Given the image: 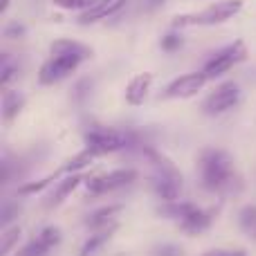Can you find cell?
I'll return each mask as SVG.
<instances>
[{
    "instance_id": "obj_27",
    "label": "cell",
    "mask_w": 256,
    "mask_h": 256,
    "mask_svg": "<svg viewBox=\"0 0 256 256\" xmlns=\"http://www.w3.org/2000/svg\"><path fill=\"white\" fill-rule=\"evenodd\" d=\"M18 212H20V209L14 207L12 200H7V202L2 204V214H0V218H2V220H0V222H2V230H7L9 222H12L14 218H18Z\"/></svg>"
},
{
    "instance_id": "obj_8",
    "label": "cell",
    "mask_w": 256,
    "mask_h": 256,
    "mask_svg": "<svg viewBox=\"0 0 256 256\" xmlns=\"http://www.w3.org/2000/svg\"><path fill=\"white\" fill-rule=\"evenodd\" d=\"M209 84L207 74L202 70L200 72H186L180 74L164 88V99H191L196 94H200L204 90V86Z\"/></svg>"
},
{
    "instance_id": "obj_14",
    "label": "cell",
    "mask_w": 256,
    "mask_h": 256,
    "mask_svg": "<svg viewBox=\"0 0 256 256\" xmlns=\"http://www.w3.org/2000/svg\"><path fill=\"white\" fill-rule=\"evenodd\" d=\"M27 97L20 90H2V99H0V117H2V124H12L14 120H18L22 110H25Z\"/></svg>"
},
{
    "instance_id": "obj_1",
    "label": "cell",
    "mask_w": 256,
    "mask_h": 256,
    "mask_svg": "<svg viewBox=\"0 0 256 256\" xmlns=\"http://www.w3.org/2000/svg\"><path fill=\"white\" fill-rule=\"evenodd\" d=\"M198 173L200 184L209 194H230L236 184L234 160L227 150L207 146L198 155Z\"/></svg>"
},
{
    "instance_id": "obj_3",
    "label": "cell",
    "mask_w": 256,
    "mask_h": 256,
    "mask_svg": "<svg viewBox=\"0 0 256 256\" xmlns=\"http://www.w3.org/2000/svg\"><path fill=\"white\" fill-rule=\"evenodd\" d=\"M245 7V0H220L209 4L207 9L196 14H178L173 18V30H189V27H216L236 18Z\"/></svg>"
},
{
    "instance_id": "obj_5",
    "label": "cell",
    "mask_w": 256,
    "mask_h": 256,
    "mask_svg": "<svg viewBox=\"0 0 256 256\" xmlns=\"http://www.w3.org/2000/svg\"><path fill=\"white\" fill-rule=\"evenodd\" d=\"M140 178L137 168H112L108 173H97V176L86 178V189L90 196H106V194H115L120 189H126L132 182Z\"/></svg>"
},
{
    "instance_id": "obj_18",
    "label": "cell",
    "mask_w": 256,
    "mask_h": 256,
    "mask_svg": "<svg viewBox=\"0 0 256 256\" xmlns=\"http://www.w3.org/2000/svg\"><path fill=\"white\" fill-rule=\"evenodd\" d=\"M22 230L18 225L7 227L2 230V236H0V256H12L18 252V243H20Z\"/></svg>"
},
{
    "instance_id": "obj_23",
    "label": "cell",
    "mask_w": 256,
    "mask_h": 256,
    "mask_svg": "<svg viewBox=\"0 0 256 256\" xmlns=\"http://www.w3.org/2000/svg\"><path fill=\"white\" fill-rule=\"evenodd\" d=\"M182 45H184V38H182V34H178V32L162 36V40H160V48H162V52H166V54H176Z\"/></svg>"
},
{
    "instance_id": "obj_4",
    "label": "cell",
    "mask_w": 256,
    "mask_h": 256,
    "mask_svg": "<svg viewBox=\"0 0 256 256\" xmlns=\"http://www.w3.org/2000/svg\"><path fill=\"white\" fill-rule=\"evenodd\" d=\"M248 56H250L248 45H245V40L238 38V40H234V43L225 45L222 50H218V52L204 63L202 72L207 74L209 81H216V79H220V76H225L227 72H232L236 66L245 63Z\"/></svg>"
},
{
    "instance_id": "obj_22",
    "label": "cell",
    "mask_w": 256,
    "mask_h": 256,
    "mask_svg": "<svg viewBox=\"0 0 256 256\" xmlns=\"http://www.w3.org/2000/svg\"><path fill=\"white\" fill-rule=\"evenodd\" d=\"M16 76H18V66H14L7 54H2V63H0V86H2V90L9 88V84Z\"/></svg>"
},
{
    "instance_id": "obj_9",
    "label": "cell",
    "mask_w": 256,
    "mask_h": 256,
    "mask_svg": "<svg viewBox=\"0 0 256 256\" xmlns=\"http://www.w3.org/2000/svg\"><path fill=\"white\" fill-rule=\"evenodd\" d=\"M63 240V232L58 227L50 225L36 234V238H32L30 243H25L14 256H48Z\"/></svg>"
},
{
    "instance_id": "obj_19",
    "label": "cell",
    "mask_w": 256,
    "mask_h": 256,
    "mask_svg": "<svg viewBox=\"0 0 256 256\" xmlns=\"http://www.w3.org/2000/svg\"><path fill=\"white\" fill-rule=\"evenodd\" d=\"M58 180H61V176L54 171V173H50V176L40 178V180H36V182H27V184L18 186V196H34V194H40V191H45V189H50V186H54Z\"/></svg>"
},
{
    "instance_id": "obj_12",
    "label": "cell",
    "mask_w": 256,
    "mask_h": 256,
    "mask_svg": "<svg viewBox=\"0 0 256 256\" xmlns=\"http://www.w3.org/2000/svg\"><path fill=\"white\" fill-rule=\"evenodd\" d=\"M214 220H216V214L196 204V207L191 209V212L186 214V216L182 218L180 222H178V227H180V232H184V234L196 236V234H202V232H207L209 227L214 225Z\"/></svg>"
},
{
    "instance_id": "obj_17",
    "label": "cell",
    "mask_w": 256,
    "mask_h": 256,
    "mask_svg": "<svg viewBox=\"0 0 256 256\" xmlns=\"http://www.w3.org/2000/svg\"><path fill=\"white\" fill-rule=\"evenodd\" d=\"M117 227H108V230H99V232H90L88 240L84 243V248H81L79 256H94L99 252V250L104 248V245L108 243V240L112 238V234H115Z\"/></svg>"
},
{
    "instance_id": "obj_10",
    "label": "cell",
    "mask_w": 256,
    "mask_h": 256,
    "mask_svg": "<svg viewBox=\"0 0 256 256\" xmlns=\"http://www.w3.org/2000/svg\"><path fill=\"white\" fill-rule=\"evenodd\" d=\"M153 72H140L135 74L126 86V92H124V99L128 106L137 108V106H144L150 97V90H153Z\"/></svg>"
},
{
    "instance_id": "obj_2",
    "label": "cell",
    "mask_w": 256,
    "mask_h": 256,
    "mask_svg": "<svg viewBox=\"0 0 256 256\" xmlns=\"http://www.w3.org/2000/svg\"><path fill=\"white\" fill-rule=\"evenodd\" d=\"M84 148H88L94 158L122 153L130 146H142L130 130H120V128L110 126H90L84 132Z\"/></svg>"
},
{
    "instance_id": "obj_25",
    "label": "cell",
    "mask_w": 256,
    "mask_h": 256,
    "mask_svg": "<svg viewBox=\"0 0 256 256\" xmlns=\"http://www.w3.org/2000/svg\"><path fill=\"white\" fill-rule=\"evenodd\" d=\"M25 34H27V27L22 25L20 20H12V22H7V25H4V30H2V36H4V38H12V40H16V38H25Z\"/></svg>"
},
{
    "instance_id": "obj_30",
    "label": "cell",
    "mask_w": 256,
    "mask_h": 256,
    "mask_svg": "<svg viewBox=\"0 0 256 256\" xmlns=\"http://www.w3.org/2000/svg\"><path fill=\"white\" fill-rule=\"evenodd\" d=\"M254 240H256V234H254Z\"/></svg>"
},
{
    "instance_id": "obj_15",
    "label": "cell",
    "mask_w": 256,
    "mask_h": 256,
    "mask_svg": "<svg viewBox=\"0 0 256 256\" xmlns=\"http://www.w3.org/2000/svg\"><path fill=\"white\" fill-rule=\"evenodd\" d=\"M120 214H122V204H106V207H99L86 218V227H88L90 232L117 227V218H120Z\"/></svg>"
},
{
    "instance_id": "obj_7",
    "label": "cell",
    "mask_w": 256,
    "mask_h": 256,
    "mask_svg": "<svg viewBox=\"0 0 256 256\" xmlns=\"http://www.w3.org/2000/svg\"><path fill=\"white\" fill-rule=\"evenodd\" d=\"M240 99H243L240 86L234 84V81H225L202 102V112L209 117H220L225 112L234 110L240 104Z\"/></svg>"
},
{
    "instance_id": "obj_24",
    "label": "cell",
    "mask_w": 256,
    "mask_h": 256,
    "mask_svg": "<svg viewBox=\"0 0 256 256\" xmlns=\"http://www.w3.org/2000/svg\"><path fill=\"white\" fill-rule=\"evenodd\" d=\"M90 92H92V81H90V79H81L79 84L74 86V90H72V99H74L76 104H84L86 99L90 97Z\"/></svg>"
},
{
    "instance_id": "obj_11",
    "label": "cell",
    "mask_w": 256,
    "mask_h": 256,
    "mask_svg": "<svg viewBox=\"0 0 256 256\" xmlns=\"http://www.w3.org/2000/svg\"><path fill=\"white\" fill-rule=\"evenodd\" d=\"M128 0H99L94 7H90L88 12H84L79 16V25H97L102 20L117 16L122 9L126 7Z\"/></svg>"
},
{
    "instance_id": "obj_20",
    "label": "cell",
    "mask_w": 256,
    "mask_h": 256,
    "mask_svg": "<svg viewBox=\"0 0 256 256\" xmlns=\"http://www.w3.org/2000/svg\"><path fill=\"white\" fill-rule=\"evenodd\" d=\"M238 225L245 234H256V204H248L238 212Z\"/></svg>"
},
{
    "instance_id": "obj_13",
    "label": "cell",
    "mask_w": 256,
    "mask_h": 256,
    "mask_svg": "<svg viewBox=\"0 0 256 256\" xmlns=\"http://www.w3.org/2000/svg\"><path fill=\"white\" fill-rule=\"evenodd\" d=\"M81 184H86V178L81 176V173H74V176H66V178H61V180H58L56 184L52 186V191H50L45 207H48V209L61 207V204L66 202V200L70 198V196L74 194V191L79 189Z\"/></svg>"
},
{
    "instance_id": "obj_28",
    "label": "cell",
    "mask_w": 256,
    "mask_h": 256,
    "mask_svg": "<svg viewBox=\"0 0 256 256\" xmlns=\"http://www.w3.org/2000/svg\"><path fill=\"white\" fill-rule=\"evenodd\" d=\"M202 256H248L245 250H209Z\"/></svg>"
},
{
    "instance_id": "obj_6",
    "label": "cell",
    "mask_w": 256,
    "mask_h": 256,
    "mask_svg": "<svg viewBox=\"0 0 256 256\" xmlns=\"http://www.w3.org/2000/svg\"><path fill=\"white\" fill-rule=\"evenodd\" d=\"M86 63L84 56H68V54H50L48 61L38 70V84L40 86H56L66 81L70 74H74Z\"/></svg>"
},
{
    "instance_id": "obj_16",
    "label": "cell",
    "mask_w": 256,
    "mask_h": 256,
    "mask_svg": "<svg viewBox=\"0 0 256 256\" xmlns=\"http://www.w3.org/2000/svg\"><path fill=\"white\" fill-rule=\"evenodd\" d=\"M50 54H68V56H84L88 61L92 56V48L72 38H56L50 43Z\"/></svg>"
},
{
    "instance_id": "obj_26",
    "label": "cell",
    "mask_w": 256,
    "mask_h": 256,
    "mask_svg": "<svg viewBox=\"0 0 256 256\" xmlns=\"http://www.w3.org/2000/svg\"><path fill=\"white\" fill-rule=\"evenodd\" d=\"M150 256H184V250L176 243H162L150 250Z\"/></svg>"
},
{
    "instance_id": "obj_21",
    "label": "cell",
    "mask_w": 256,
    "mask_h": 256,
    "mask_svg": "<svg viewBox=\"0 0 256 256\" xmlns=\"http://www.w3.org/2000/svg\"><path fill=\"white\" fill-rule=\"evenodd\" d=\"M99 0H54V7L63 9V12H88L90 7H94Z\"/></svg>"
},
{
    "instance_id": "obj_29",
    "label": "cell",
    "mask_w": 256,
    "mask_h": 256,
    "mask_svg": "<svg viewBox=\"0 0 256 256\" xmlns=\"http://www.w3.org/2000/svg\"><path fill=\"white\" fill-rule=\"evenodd\" d=\"M168 0H144V12H158V9H162L164 4H166Z\"/></svg>"
}]
</instances>
